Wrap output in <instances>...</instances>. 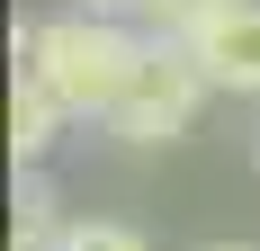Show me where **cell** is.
<instances>
[{
    "label": "cell",
    "mask_w": 260,
    "mask_h": 251,
    "mask_svg": "<svg viewBox=\"0 0 260 251\" xmlns=\"http://www.w3.org/2000/svg\"><path fill=\"white\" fill-rule=\"evenodd\" d=\"M135 54H144V36H135L126 18H99V9H63V18L18 27V63L45 81L72 117H99V125H108V108H117V90H126Z\"/></svg>",
    "instance_id": "1"
},
{
    "label": "cell",
    "mask_w": 260,
    "mask_h": 251,
    "mask_svg": "<svg viewBox=\"0 0 260 251\" xmlns=\"http://www.w3.org/2000/svg\"><path fill=\"white\" fill-rule=\"evenodd\" d=\"M207 72H198V54L171 45V36H144V54H135V72L126 90H117V108H108V135L135 152H153V144H180L188 125H198V108H207Z\"/></svg>",
    "instance_id": "2"
},
{
    "label": "cell",
    "mask_w": 260,
    "mask_h": 251,
    "mask_svg": "<svg viewBox=\"0 0 260 251\" xmlns=\"http://www.w3.org/2000/svg\"><path fill=\"white\" fill-rule=\"evenodd\" d=\"M188 54H198V72H207L215 99H260V0L215 9V18L188 36Z\"/></svg>",
    "instance_id": "3"
},
{
    "label": "cell",
    "mask_w": 260,
    "mask_h": 251,
    "mask_svg": "<svg viewBox=\"0 0 260 251\" xmlns=\"http://www.w3.org/2000/svg\"><path fill=\"white\" fill-rule=\"evenodd\" d=\"M63 125H81V117L18 63V81H9V162H18V171H45L54 144H63Z\"/></svg>",
    "instance_id": "4"
},
{
    "label": "cell",
    "mask_w": 260,
    "mask_h": 251,
    "mask_svg": "<svg viewBox=\"0 0 260 251\" xmlns=\"http://www.w3.org/2000/svg\"><path fill=\"white\" fill-rule=\"evenodd\" d=\"M63 233H72V215H63V198H54L45 171H18V225H9V251H63Z\"/></svg>",
    "instance_id": "5"
},
{
    "label": "cell",
    "mask_w": 260,
    "mask_h": 251,
    "mask_svg": "<svg viewBox=\"0 0 260 251\" xmlns=\"http://www.w3.org/2000/svg\"><path fill=\"white\" fill-rule=\"evenodd\" d=\"M215 9H234V0H144V36H171V45H188V36H198Z\"/></svg>",
    "instance_id": "6"
},
{
    "label": "cell",
    "mask_w": 260,
    "mask_h": 251,
    "mask_svg": "<svg viewBox=\"0 0 260 251\" xmlns=\"http://www.w3.org/2000/svg\"><path fill=\"white\" fill-rule=\"evenodd\" d=\"M63 251H153V242H144L135 225H99V215L81 225V215H72V233H63Z\"/></svg>",
    "instance_id": "7"
},
{
    "label": "cell",
    "mask_w": 260,
    "mask_h": 251,
    "mask_svg": "<svg viewBox=\"0 0 260 251\" xmlns=\"http://www.w3.org/2000/svg\"><path fill=\"white\" fill-rule=\"evenodd\" d=\"M81 9H99V18H144V0H81Z\"/></svg>",
    "instance_id": "8"
},
{
    "label": "cell",
    "mask_w": 260,
    "mask_h": 251,
    "mask_svg": "<svg viewBox=\"0 0 260 251\" xmlns=\"http://www.w3.org/2000/svg\"><path fill=\"white\" fill-rule=\"evenodd\" d=\"M198 251H251V242H198Z\"/></svg>",
    "instance_id": "9"
},
{
    "label": "cell",
    "mask_w": 260,
    "mask_h": 251,
    "mask_svg": "<svg viewBox=\"0 0 260 251\" xmlns=\"http://www.w3.org/2000/svg\"><path fill=\"white\" fill-rule=\"evenodd\" d=\"M251 171H260V135H251Z\"/></svg>",
    "instance_id": "10"
}]
</instances>
